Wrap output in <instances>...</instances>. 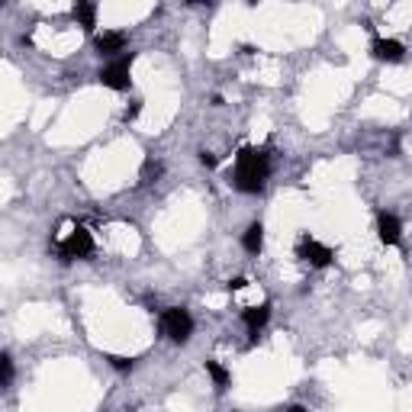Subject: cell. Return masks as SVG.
Listing matches in <instances>:
<instances>
[{"instance_id":"cell-1","label":"cell","mask_w":412,"mask_h":412,"mask_svg":"<svg viewBox=\"0 0 412 412\" xmlns=\"http://www.w3.org/2000/svg\"><path fill=\"white\" fill-rule=\"evenodd\" d=\"M267 174H271V155H267V149H254V145H245V149L236 155L232 187H236V190H242V193H261Z\"/></svg>"},{"instance_id":"cell-2","label":"cell","mask_w":412,"mask_h":412,"mask_svg":"<svg viewBox=\"0 0 412 412\" xmlns=\"http://www.w3.org/2000/svg\"><path fill=\"white\" fill-rule=\"evenodd\" d=\"M161 332L171 338L174 345H187L193 335V316L184 306H171L161 313Z\"/></svg>"},{"instance_id":"cell-3","label":"cell","mask_w":412,"mask_h":412,"mask_svg":"<svg viewBox=\"0 0 412 412\" xmlns=\"http://www.w3.org/2000/svg\"><path fill=\"white\" fill-rule=\"evenodd\" d=\"M94 252H97L94 236H90L84 226H78L62 245H58V258H62V261H88Z\"/></svg>"},{"instance_id":"cell-4","label":"cell","mask_w":412,"mask_h":412,"mask_svg":"<svg viewBox=\"0 0 412 412\" xmlns=\"http://www.w3.org/2000/svg\"><path fill=\"white\" fill-rule=\"evenodd\" d=\"M132 62H135V55H123V58H116L113 65H106L100 74H97V81L104 84V88L110 90H129L132 84Z\"/></svg>"},{"instance_id":"cell-5","label":"cell","mask_w":412,"mask_h":412,"mask_svg":"<svg viewBox=\"0 0 412 412\" xmlns=\"http://www.w3.org/2000/svg\"><path fill=\"white\" fill-rule=\"evenodd\" d=\"M297 254L309 264V267H319V271H322V267H329V264L335 261V252H332V248L322 245V242H316V238H309V236L299 238Z\"/></svg>"},{"instance_id":"cell-6","label":"cell","mask_w":412,"mask_h":412,"mask_svg":"<svg viewBox=\"0 0 412 412\" xmlns=\"http://www.w3.org/2000/svg\"><path fill=\"white\" fill-rule=\"evenodd\" d=\"M377 236L384 245H399L403 242V226H399V220H396L393 213H386V210L377 213Z\"/></svg>"},{"instance_id":"cell-7","label":"cell","mask_w":412,"mask_h":412,"mask_svg":"<svg viewBox=\"0 0 412 412\" xmlns=\"http://www.w3.org/2000/svg\"><path fill=\"white\" fill-rule=\"evenodd\" d=\"M242 322H245L248 335H252V342H258V332H261L264 325L271 322V303H261V306L242 309Z\"/></svg>"},{"instance_id":"cell-8","label":"cell","mask_w":412,"mask_h":412,"mask_svg":"<svg viewBox=\"0 0 412 412\" xmlns=\"http://www.w3.org/2000/svg\"><path fill=\"white\" fill-rule=\"evenodd\" d=\"M370 52H374L377 62H386V65H396V62H403L406 58L403 42H396V39H374Z\"/></svg>"},{"instance_id":"cell-9","label":"cell","mask_w":412,"mask_h":412,"mask_svg":"<svg viewBox=\"0 0 412 412\" xmlns=\"http://www.w3.org/2000/svg\"><path fill=\"white\" fill-rule=\"evenodd\" d=\"M126 33H100V35H94V49H97V55H116V52H123L126 49Z\"/></svg>"},{"instance_id":"cell-10","label":"cell","mask_w":412,"mask_h":412,"mask_svg":"<svg viewBox=\"0 0 412 412\" xmlns=\"http://www.w3.org/2000/svg\"><path fill=\"white\" fill-rule=\"evenodd\" d=\"M71 17L78 19V26L84 33H94L97 29V3H74L71 7Z\"/></svg>"},{"instance_id":"cell-11","label":"cell","mask_w":412,"mask_h":412,"mask_svg":"<svg viewBox=\"0 0 412 412\" xmlns=\"http://www.w3.org/2000/svg\"><path fill=\"white\" fill-rule=\"evenodd\" d=\"M242 248H245L248 254H261V248H264V226L261 222H252V226L242 232Z\"/></svg>"},{"instance_id":"cell-12","label":"cell","mask_w":412,"mask_h":412,"mask_svg":"<svg viewBox=\"0 0 412 412\" xmlns=\"http://www.w3.org/2000/svg\"><path fill=\"white\" fill-rule=\"evenodd\" d=\"M206 374L213 377V386H216L220 393H222V390H229V384H232V374H229V370L222 368L220 361H213V358L206 361Z\"/></svg>"},{"instance_id":"cell-13","label":"cell","mask_w":412,"mask_h":412,"mask_svg":"<svg viewBox=\"0 0 412 412\" xmlns=\"http://www.w3.org/2000/svg\"><path fill=\"white\" fill-rule=\"evenodd\" d=\"M158 174H161V165L155 158H149L145 165H142V184H151V181H155Z\"/></svg>"},{"instance_id":"cell-14","label":"cell","mask_w":412,"mask_h":412,"mask_svg":"<svg viewBox=\"0 0 412 412\" xmlns=\"http://www.w3.org/2000/svg\"><path fill=\"white\" fill-rule=\"evenodd\" d=\"M106 361H110V368H116V370H132L135 368V358H123V354H106Z\"/></svg>"},{"instance_id":"cell-15","label":"cell","mask_w":412,"mask_h":412,"mask_svg":"<svg viewBox=\"0 0 412 412\" xmlns=\"http://www.w3.org/2000/svg\"><path fill=\"white\" fill-rule=\"evenodd\" d=\"M0 370H3V380H0V384L10 386V384H13V358H10L7 351L0 354Z\"/></svg>"},{"instance_id":"cell-16","label":"cell","mask_w":412,"mask_h":412,"mask_svg":"<svg viewBox=\"0 0 412 412\" xmlns=\"http://www.w3.org/2000/svg\"><path fill=\"white\" fill-rule=\"evenodd\" d=\"M200 165H203V167H216V165H220V158H216L213 151L203 149V151H200Z\"/></svg>"},{"instance_id":"cell-17","label":"cell","mask_w":412,"mask_h":412,"mask_svg":"<svg viewBox=\"0 0 412 412\" xmlns=\"http://www.w3.org/2000/svg\"><path fill=\"white\" fill-rule=\"evenodd\" d=\"M139 113H142V100H135V104H132L129 110H126V123H132V120H135Z\"/></svg>"},{"instance_id":"cell-18","label":"cell","mask_w":412,"mask_h":412,"mask_svg":"<svg viewBox=\"0 0 412 412\" xmlns=\"http://www.w3.org/2000/svg\"><path fill=\"white\" fill-rule=\"evenodd\" d=\"M245 277H236V281H229V290H242V287H245Z\"/></svg>"}]
</instances>
